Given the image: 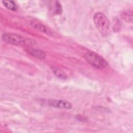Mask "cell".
I'll use <instances>...</instances> for the list:
<instances>
[{
	"instance_id": "cell-6",
	"label": "cell",
	"mask_w": 133,
	"mask_h": 133,
	"mask_svg": "<svg viewBox=\"0 0 133 133\" xmlns=\"http://www.w3.org/2000/svg\"><path fill=\"white\" fill-rule=\"evenodd\" d=\"M31 25L33 28H34V29L40 31L41 32H44L45 33H47V34L50 33V31L48 30V29H47V28L46 26H45L44 24H42L41 23L38 21H32L31 22Z\"/></svg>"
},
{
	"instance_id": "cell-10",
	"label": "cell",
	"mask_w": 133,
	"mask_h": 133,
	"mask_svg": "<svg viewBox=\"0 0 133 133\" xmlns=\"http://www.w3.org/2000/svg\"><path fill=\"white\" fill-rule=\"evenodd\" d=\"M51 9L52 10V12L55 15L60 14L62 11L61 5L58 1L54 2V4H52L51 6Z\"/></svg>"
},
{
	"instance_id": "cell-4",
	"label": "cell",
	"mask_w": 133,
	"mask_h": 133,
	"mask_svg": "<svg viewBox=\"0 0 133 133\" xmlns=\"http://www.w3.org/2000/svg\"><path fill=\"white\" fill-rule=\"evenodd\" d=\"M47 103L49 105L60 109H71L72 108V105L70 102L62 100L50 99L48 100Z\"/></svg>"
},
{
	"instance_id": "cell-2",
	"label": "cell",
	"mask_w": 133,
	"mask_h": 133,
	"mask_svg": "<svg viewBox=\"0 0 133 133\" xmlns=\"http://www.w3.org/2000/svg\"><path fill=\"white\" fill-rule=\"evenodd\" d=\"M94 21L99 32L103 35H107L109 32L110 22L105 15L100 12L96 13L94 16Z\"/></svg>"
},
{
	"instance_id": "cell-9",
	"label": "cell",
	"mask_w": 133,
	"mask_h": 133,
	"mask_svg": "<svg viewBox=\"0 0 133 133\" xmlns=\"http://www.w3.org/2000/svg\"><path fill=\"white\" fill-rule=\"evenodd\" d=\"M122 19L127 23H132V11H126L123 12L121 15Z\"/></svg>"
},
{
	"instance_id": "cell-7",
	"label": "cell",
	"mask_w": 133,
	"mask_h": 133,
	"mask_svg": "<svg viewBox=\"0 0 133 133\" xmlns=\"http://www.w3.org/2000/svg\"><path fill=\"white\" fill-rule=\"evenodd\" d=\"M51 70L53 73L58 78L61 79H65L67 78L66 73L59 68L57 66H51Z\"/></svg>"
},
{
	"instance_id": "cell-8",
	"label": "cell",
	"mask_w": 133,
	"mask_h": 133,
	"mask_svg": "<svg viewBox=\"0 0 133 133\" xmlns=\"http://www.w3.org/2000/svg\"><path fill=\"white\" fill-rule=\"evenodd\" d=\"M4 5L8 9L11 10H16L17 9V6L14 1H2Z\"/></svg>"
},
{
	"instance_id": "cell-5",
	"label": "cell",
	"mask_w": 133,
	"mask_h": 133,
	"mask_svg": "<svg viewBox=\"0 0 133 133\" xmlns=\"http://www.w3.org/2000/svg\"><path fill=\"white\" fill-rule=\"evenodd\" d=\"M24 50L28 54L37 59H42L45 57V52L41 49L33 47H26Z\"/></svg>"
},
{
	"instance_id": "cell-1",
	"label": "cell",
	"mask_w": 133,
	"mask_h": 133,
	"mask_svg": "<svg viewBox=\"0 0 133 133\" xmlns=\"http://www.w3.org/2000/svg\"><path fill=\"white\" fill-rule=\"evenodd\" d=\"M3 41L15 45H25L34 44L35 42L31 39L25 38L16 33H4L2 36Z\"/></svg>"
},
{
	"instance_id": "cell-3",
	"label": "cell",
	"mask_w": 133,
	"mask_h": 133,
	"mask_svg": "<svg viewBox=\"0 0 133 133\" xmlns=\"http://www.w3.org/2000/svg\"><path fill=\"white\" fill-rule=\"evenodd\" d=\"M84 58L87 62L94 68L102 69L108 65L107 61L101 56L94 52H87L84 55Z\"/></svg>"
}]
</instances>
